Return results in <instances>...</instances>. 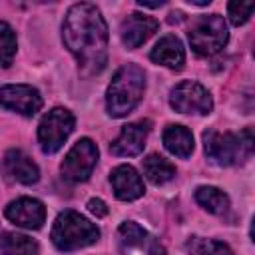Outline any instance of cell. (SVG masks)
Masks as SVG:
<instances>
[{
    "instance_id": "obj_9",
    "label": "cell",
    "mask_w": 255,
    "mask_h": 255,
    "mask_svg": "<svg viewBox=\"0 0 255 255\" xmlns=\"http://www.w3.org/2000/svg\"><path fill=\"white\" fill-rule=\"evenodd\" d=\"M44 100L34 86L28 84H8L0 88V106L18 112L22 116H34L40 112Z\"/></svg>"
},
{
    "instance_id": "obj_14",
    "label": "cell",
    "mask_w": 255,
    "mask_h": 255,
    "mask_svg": "<svg viewBox=\"0 0 255 255\" xmlns=\"http://www.w3.org/2000/svg\"><path fill=\"white\" fill-rule=\"evenodd\" d=\"M110 183L114 187V195L120 201H133V199L141 197L145 191L141 175L135 171V167H131L128 163H122L112 169Z\"/></svg>"
},
{
    "instance_id": "obj_22",
    "label": "cell",
    "mask_w": 255,
    "mask_h": 255,
    "mask_svg": "<svg viewBox=\"0 0 255 255\" xmlns=\"http://www.w3.org/2000/svg\"><path fill=\"white\" fill-rule=\"evenodd\" d=\"M118 235L126 247H143L147 241V231L135 221H124L118 227Z\"/></svg>"
},
{
    "instance_id": "obj_6",
    "label": "cell",
    "mask_w": 255,
    "mask_h": 255,
    "mask_svg": "<svg viewBox=\"0 0 255 255\" xmlns=\"http://www.w3.org/2000/svg\"><path fill=\"white\" fill-rule=\"evenodd\" d=\"M74 129V116L66 108H52L38 126V141L44 153H56Z\"/></svg>"
},
{
    "instance_id": "obj_3",
    "label": "cell",
    "mask_w": 255,
    "mask_h": 255,
    "mask_svg": "<svg viewBox=\"0 0 255 255\" xmlns=\"http://www.w3.org/2000/svg\"><path fill=\"white\" fill-rule=\"evenodd\" d=\"M255 139H253V128H245L239 133L233 131H217L207 129L203 133V149L207 159H211L215 165L229 167L235 163H243L253 155Z\"/></svg>"
},
{
    "instance_id": "obj_23",
    "label": "cell",
    "mask_w": 255,
    "mask_h": 255,
    "mask_svg": "<svg viewBox=\"0 0 255 255\" xmlns=\"http://www.w3.org/2000/svg\"><path fill=\"white\" fill-rule=\"evenodd\" d=\"M253 8H255L253 2H229V4H227L229 22H231L233 26H243V24L251 18Z\"/></svg>"
},
{
    "instance_id": "obj_1",
    "label": "cell",
    "mask_w": 255,
    "mask_h": 255,
    "mask_svg": "<svg viewBox=\"0 0 255 255\" xmlns=\"http://www.w3.org/2000/svg\"><path fill=\"white\" fill-rule=\"evenodd\" d=\"M62 40L82 76H96L108 64V26L96 4H74L62 24Z\"/></svg>"
},
{
    "instance_id": "obj_21",
    "label": "cell",
    "mask_w": 255,
    "mask_h": 255,
    "mask_svg": "<svg viewBox=\"0 0 255 255\" xmlns=\"http://www.w3.org/2000/svg\"><path fill=\"white\" fill-rule=\"evenodd\" d=\"M16 48H18V42L12 26L0 20V66L2 68H8L14 62Z\"/></svg>"
},
{
    "instance_id": "obj_2",
    "label": "cell",
    "mask_w": 255,
    "mask_h": 255,
    "mask_svg": "<svg viewBox=\"0 0 255 255\" xmlns=\"http://www.w3.org/2000/svg\"><path fill=\"white\" fill-rule=\"evenodd\" d=\"M145 74L137 64H124L106 90V110L112 118L128 116L143 98Z\"/></svg>"
},
{
    "instance_id": "obj_27",
    "label": "cell",
    "mask_w": 255,
    "mask_h": 255,
    "mask_svg": "<svg viewBox=\"0 0 255 255\" xmlns=\"http://www.w3.org/2000/svg\"><path fill=\"white\" fill-rule=\"evenodd\" d=\"M189 4H195V6H209L211 0H187Z\"/></svg>"
},
{
    "instance_id": "obj_4",
    "label": "cell",
    "mask_w": 255,
    "mask_h": 255,
    "mask_svg": "<svg viewBox=\"0 0 255 255\" xmlns=\"http://www.w3.org/2000/svg\"><path fill=\"white\" fill-rule=\"evenodd\" d=\"M50 237L60 251H74L96 243L100 239V229L82 213L66 209L56 217Z\"/></svg>"
},
{
    "instance_id": "obj_8",
    "label": "cell",
    "mask_w": 255,
    "mask_h": 255,
    "mask_svg": "<svg viewBox=\"0 0 255 255\" xmlns=\"http://www.w3.org/2000/svg\"><path fill=\"white\" fill-rule=\"evenodd\" d=\"M169 104L179 114H209L213 110L211 94L195 80L179 82L169 94Z\"/></svg>"
},
{
    "instance_id": "obj_5",
    "label": "cell",
    "mask_w": 255,
    "mask_h": 255,
    "mask_svg": "<svg viewBox=\"0 0 255 255\" xmlns=\"http://www.w3.org/2000/svg\"><path fill=\"white\" fill-rule=\"evenodd\" d=\"M189 44L191 50L201 56H215L217 52H221L229 40V32H227V24L223 20V16L219 14H207V16H197L191 26H189Z\"/></svg>"
},
{
    "instance_id": "obj_16",
    "label": "cell",
    "mask_w": 255,
    "mask_h": 255,
    "mask_svg": "<svg viewBox=\"0 0 255 255\" xmlns=\"http://www.w3.org/2000/svg\"><path fill=\"white\" fill-rule=\"evenodd\" d=\"M161 141L165 145V149L175 155V157H189L193 153V135L191 131L181 126V124H171L163 129V135H161Z\"/></svg>"
},
{
    "instance_id": "obj_26",
    "label": "cell",
    "mask_w": 255,
    "mask_h": 255,
    "mask_svg": "<svg viewBox=\"0 0 255 255\" xmlns=\"http://www.w3.org/2000/svg\"><path fill=\"white\" fill-rule=\"evenodd\" d=\"M151 255H165V249L159 243H153L151 245Z\"/></svg>"
},
{
    "instance_id": "obj_17",
    "label": "cell",
    "mask_w": 255,
    "mask_h": 255,
    "mask_svg": "<svg viewBox=\"0 0 255 255\" xmlns=\"http://www.w3.org/2000/svg\"><path fill=\"white\" fill-rule=\"evenodd\" d=\"M0 255H38V243L16 231L0 233Z\"/></svg>"
},
{
    "instance_id": "obj_12",
    "label": "cell",
    "mask_w": 255,
    "mask_h": 255,
    "mask_svg": "<svg viewBox=\"0 0 255 255\" xmlns=\"http://www.w3.org/2000/svg\"><path fill=\"white\" fill-rule=\"evenodd\" d=\"M147 131H149V122H131L126 124L120 131V135L110 143V151L118 157H133L139 155L145 147V139H147Z\"/></svg>"
},
{
    "instance_id": "obj_13",
    "label": "cell",
    "mask_w": 255,
    "mask_h": 255,
    "mask_svg": "<svg viewBox=\"0 0 255 255\" xmlns=\"http://www.w3.org/2000/svg\"><path fill=\"white\" fill-rule=\"evenodd\" d=\"M2 171L10 181H18V183H24V185H32L40 179L38 165L22 149L6 151L4 159H2Z\"/></svg>"
},
{
    "instance_id": "obj_19",
    "label": "cell",
    "mask_w": 255,
    "mask_h": 255,
    "mask_svg": "<svg viewBox=\"0 0 255 255\" xmlns=\"http://www.w3.org/2000/svg\"><path fill=\"white\" fill-rule=\"evenodd\" d=\"M143 173L153 185H163L175 177V165L169 159L157 153H151L143 159Z\"/></svg>"
},
{
    "instance_id": "obj_10",
    "label": "cell",
    "mask_w": 255,
    "mask_h": 255,
    "mask_svg": "<svg viewBox=\"0 0 255 255\" xmlns=\"http://www.w3.org/2000/svg\"><path fill=\"white\" fill-rule=\"evenodd\" d=\"M157 28H159V22L155 18L139 14V12H131L120 24V38L126 48L135 50L143 42H147L157 32Z\"/></svg>"
},
{
    "instance_id": "obj_11",
    "label": "cell",
    "mask_w": 255,
    "mask_h": 255,
    "mask_svg": "<svg viewBox=\"0 0 255 255\" xmlns=\"http://www.w3.org/2000/svg\"><path fill=\"white\" fill-rule=\"evenodd\" d=\"M4 215L18 227L24 229H40L46 221V207L40 199L34 197H18L8 203Z\"/></svg>"
},
{
    "instance_id": "obj_20",
    "label": "cell",
    "mask_w": 255,
    "mask_h": 255,
    "mask_svg": "<svg viewBox=\"0 0 255 255\" xmlns=\"http://www.w3.org/2000/svg\"><path fill=\"white\" fill-rule=\"evenodd\" d=\"M187 255H233V249L217 239L191 237L187 241Z\"/></svg>"
},
{
    "instance_id": "obj_25",
    "label": "cell",
    "mask_w": 255,
    "mask_h": 255,
    "mask_svg": "<svg viewBox=\"0 0 255 255\" xmlns=\"http://www.w3.org/2000/svg\"><path fill=\"white\" fill-rule=\"evenodd\" d=\"M163 4H165L163 0H159V2H143V0H137V6H141V8H159Z\"/></svg>"
},
{
    "instance_id": "obj_18",
    "label": "cell",
    "mask_w": 255,
    "mask_h": 255,
    "mask_svg": "<svg viewBox=\"0 0 255 255\" xmlns=\"http://www.w3.org/2000/svg\"><path fill=\"white\" fill-rule=\"evenodd\" d=\"M195 201L213 215H223L229 209V197L225 191L213 185H201L195 189Z\"/></svg>"
},
{
    "instance_id": "obj_15",
    "label": "cell",
    "mask_w": 255,
    "mask_h": 255,
    "mask_svg": "<svg viewBox=\"0 0 255 255\" xmlns=\"http://www.w3.org/2000/svg\"><path fill=\"white\" fill-rule=\"evenodd\" d=\"M149 58L155 64L165 66L169 70H181L185 64V50L177 36L167 34L153 46V50L149 52Z\"/></svg>"
},
{
    "instance_id": "obj_24",
    "label": "cell",
    "mask_w": 255,
    "mask_h": 255,
    "mask_svg": "<svg viewBox=\"0 0 255 255\" xmlns=\"http://www.w3.org/2000/svg\"><path fill=\"white\" fill-rule=\"evenodd\" d=\"M88 209H90V213L96 215V217H106V215H108V205H106L102 199H98V197H92V199L88 201Z\"/></svg>"
},
{
    "instance_id": "obj_7",
    "label": "cell",
    "mask_w": 255,
    "mask_h": 255,
    "mask_svg": "<svg viewBox=\"0 0 255 255\" xmlns=\"http://www.w3.org/2000/svg\"><path fill=\"white\" fill-rule=\"evenodd\" d=\"M96 163H98V145L90 137H82L66 153L60 171L64 179L72 183H80L92 175Z\"/></svg>"
}]
</instances>
